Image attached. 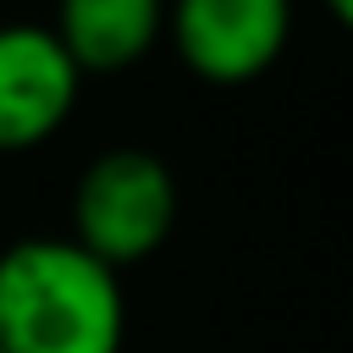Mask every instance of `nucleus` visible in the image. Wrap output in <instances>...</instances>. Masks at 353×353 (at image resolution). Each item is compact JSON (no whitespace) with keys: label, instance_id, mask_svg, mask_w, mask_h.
Masks as SVG:
<instances>
[{"label":"nucleus","instance_id":"nucleus-1","mask_svg":"<svg viewBox=\"0 0 353 353\" xmlns=\"http://www.w3.org/2000/svg\"><path fill=\"white\" fill-rule=\"evenodd\" d=\"M127 292L72 237L0 248V353H121Z\"/></svg>","mask_w":353,"mask_h":353},{"label":"nucleus","instance_id":"nucleus-2","mask_svg":"<svg viewBox=\"0 0 353 353\" xmlns=\"http://www.w3.org/2000/svg\"><path fill=\"white\" fill-rule=\"evenodd\" d=\"M176 226V176L149 149H105L83 165L72 188V243L88 248L116 276L154 248H165Z\"/></svg>","mask_w":353,"mask_h":353},{"label":"nucleus","instance_id":"nucleus-3","mask_svg":"<svg viewBox=\"0 0 353 353\" xmlns=\"http://www.w3.org/2000/svg\"><path fill=\"white\" fill-rule=\"evenodd\" d=\"M165 39L193 77L237 88L281 61L292 0H165Z\"/></svg>","mask_w":353,"mask_h":353},{"label":"nucleus","instance_id":"nucleus-4","mask_svg":"<svg viewBox=\"0 0 353 353\" xmlns=\"http://www.w3.org/2000/svg\"><path fill=\"white\" fill-rule=\"evenodd\" d=\"M83 94L77 61L50 22H0V154L50 143Z\"/></svg>","mask_w":353,"mask_h":353},{"label":"nucleus","instance_id":"nucleus-5","mask_svg":"<svg viewBox=\"0 0 353 353\" xmlns=\"http://www.w3.org/2000/svg\"><path fill=\"white\" fill-rule=\"evenodd\" d=\"M50 33L77 72H127L165 39V0H55Z\"/></svg>","mask_w":353,"mask_h":353},{"label":"nucleus","instance_id":"nucleus-6","mask_svg":"<svg viewBox=\"0 0 353 353\" xmlns=\"http://www.w3.org/2000/svg\"><path fill=\"white\" fill-rule=\"evenodd\" d=\"M320 6H325V11H331V17H336L347 33H353V0H320Z\"/></svg>","mask_w":353,"mask_h":353}]
</instances>
